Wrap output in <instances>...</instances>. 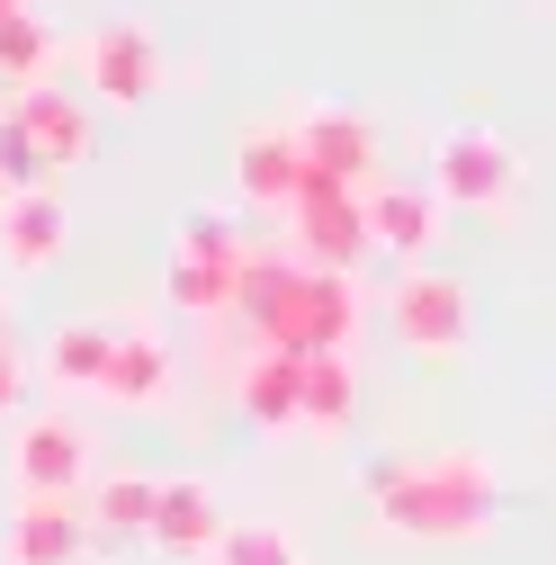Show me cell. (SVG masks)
Returning a JSON list of instances; mask_svg holds the SVG:
<instances>
[{"label": "cell", "instance_id": "obj_24", "mask_svg": "<svg viewBox=\"0 0 556 565\" xmlns=\"http://www.w3.org/2000/svg\"><path fill=\"white\" fill-rule=\"evenodd\" d=\"M19 189H54V171H45V153H36V135L0 108V198H19Z\"/></svg>", "mask_w": 556, "mask_h": 565}, {"label": "cell", "instance_id": "obj_9", "mask_svg": "<svg viewBox=\"0 0 556 565\" xmlns=\"http://www.w3.org/2000/svg\"><path fill=\"white\" fill-rule=\"evenodd\" d=\"M431 243H440V198L413 180H377L368 189V252H395L404 269H423Z\"/></svg>", "mask_w": 556, "mask_h": 565}, {"label": "cell", "instance_id": "obj_20", "mask_svg": "<svg viewBox=\"0 0 556 565\" xmlns=\"http://www.w3.org/2000/svg\"><path fill=\"white\" fill-rule=\"evenodd\" d=\"M153 493H162L153 476H126V467L117 476H90V530L99 539H145L153 530Z\"/></svg>", "mask_w": 556, "mask_h": 565}, {"label": "cell", "instance_id": "obj_2", "mask_svg": "<svg viewBox=\"0 0 556 565\" xmlns=\"http://www.w3.org/2000/svg\"><path fill=\"white\" fill-rule=\"evenodd\" d=\"M234 323H252L260 350L323 360V350H351L360 288H351V269H306L297 252H243V269H234Z\"/></svg>", "mask_w": 556, "mask_h": 565}, {"label": "cell", "instance_id": "obj_18", "mask_svg": "<svg viewBox=\"0 0 556 565\" xmlns=\"http://www.w3.org/2000/svg\"><path fill=\"white\" fill-rule=\"evenodd\" d=\"M351 413H360L351 350H323V360H306V422H297V431H314V440H341V431H351Z\"/></svg>", "mask_w": 556, "mask_h": 565}, {"label": "cell", "instance_id": "obj_5", "mask_svg": "<svg viewBox=\"0 0 556 565\" xmlns=\"http://www.w3.org/2000/svg\"><path fill=\"white\" fill-rule=\"evenodd\" d=\"M288 225H297L306 269H351V260H368V198H360V189H332V180L306 171Z\"/></svg>", "mask_w": 556, "mask_h": 565}, {"label": "cell", "instance_id": "obj_6", "mask_svg": "<svg viewBox=\"0 0 556 565\" xmlns=\"http://www.w3.org/2000/svg\"><path fill=\"white\" fill-rule=\"evenodd\" d=\"M512 180H521V162H512L503 135H484V126H449L440 135L431 198H449V206H512Z\"/></svg>", "mask_w": 556, "mask_h": 565}, {"label": "cell", "instance_id": "obj_25", "mask_svg": "<svg viewBox=\"0 0 556 565\" xmlns=\"http://www.w3.org/2000/svg\"><path fill=\"white\" fill-rule=\"evenodd\" d=\"M19 395H28V350H19V332H10V306H0V422L19 413Z\"/></svg>", "mask_w": 556, "mask_h": 565}, {"label": "cell", "instance_id": "obj_16", "mask_svg": "<svg viewBox=\"0 0 556 565\" xmlns=\"http://www.w3.org/2000/svg\"><path fill=\"white\" fill-rule=\"evenodd\" d=\"M108 360H117V323H54V341H45V377L63 386V395H99L108 386Z\"/></svg>", "mask_w": 556, "mask_h": 565}, {"label": "cell", "instance_id": "obj_7", "mask_svg": "<svg viewBox=\"0 0 556 565\" xmlns=\"http://www.w3.org/2000/svg\"><path fill=\"white\" fill-rule=\"evenodd\" d=\"M82 73H90V90H99L108 108H145V99L162 90V45H153V28L108 19V28L82 36Z\"/></svg>", "mask_w": 556, "mask_h": 565}, {"label": "cell", "instance_id": "obj_15", "mask_svg": "<svg viewBox=\"0 0 556 565\" xmlns=\"http://www.w3.org/2000/svg\"><path fill=\"white\" fill-rule=\"evenodd\" d=\"M117 413H153L171 395V341L145 332V323H117V360H108V386H99Z\"/></svg>", "mask_w": 556, "mask_h": 565}, {"label": "cell", "instance_id": "obj_23", "mask_svg": "<svg viewBox=\"0 0 556 565\" xmlns=\"http://www.w3.org/2000/svg\"><path fill=\"white\" fill-rule=\"evenodd\" d=\"M206 565H297V539L278 521H225V539H216Z\"/></svg>", "mask_w": 556, "mask_h": 565}, {"label": "cell", "instance_id": "obj_22", "mask_svg": "<svg viewBox=\"0 0 556 565\" xmlns=\"http://www.w3.org/2000/svg\"><path fill=\"white\" fill-rule=\"evenodd\" d=\"M162 297H171L180 315H234V269H206V260H171Z\"/></svg>", "mask_w": 556, "mask_h": 565}, {"label": "cell", "instance_id": "obj_4", "mask_svg": "<svg viewBox=\"0 0 556 565\" xmlns=\"http://www.w3.org/2000/svg\"><path fill=\"white\" fill-rule=\"evenodd\" d=\"M467 323H475L467 278H449V269H431V260L395 278V332H404V350L449 360V350H467Z\"/></svg>", "mask_w": 556, "mask_h": 565}, {"label": "cell", "instance_id": "obj_17", "mask_svg": "<svg viewBox=\"0 0 556 565\" xmlns=\"http://www.w3.org/2000/svg\"><path fill=\"white\" fill-rule=\"evenodd\" d=\"M10 565H82V503H19Z\"/></svg>", "mask_w": 556, "mask_h": 565}, {"label": "cell", "instance_id": "obj_12", "mask_svg": "<svg viewBox=\"0 0 556 565\" xmlns=\"http://www.w3.org/2000/svg\"><path fill=\"white\" fill-rule=\"evenodd\" d=\"M234 189L252 206H297L306 189V145H297V126H243V145H234Z\"/></svg>", "mask_w": 556, "mask_h": 565}, {"label": "cell", "instance_id": "obj_1", "mask_svg": "<svg viewBox=\"0 0 556 565\" xmlns=\"http://www.w3.org/2000/svg\"><path fill=\"white\" fill-rule=\"evenodd\" d=\"M360 503L413 539V547H449V539H484L503 521V476L475 449H440V458H368L360 467Z\"/></svg>", "mask_w": 556, "mask_h": 565}, {"label": "cell", "instance_id": "obj_10", "mask_svg": "<svg viewBox=\"0 0 556 565\" xmlns=\"http://www.w3.org/2000/svg\"><path fill=\"white\" fill-rule=\"evenodd\" d=\"M63 243H73V216H63V198H54V189H19V198H0V260H10L19 278L54 269Z\"/></svg>", "mask_w": 556, "mask_h": 565}, {"label": "cell", "instance_id": "obj_26", "mask_svg": "<svg viewBox=\"0 0 556 565\" xmlns=\"http://www.w3.org/2000/svg\"><path fill=\"white\" fill-rule=\"evenodd\" d=\"M10 10H28V0H0V19H10Z\"/></svg>", "mask_w": 556, "mask_h": 565}, {"label": "cell", "instance_id": "obj_8", "mask_svg": "<svg viewBox=\"0 0 556 565\" xmlns=\"http://www.w3.org/2000/svg\"><path fill=\"white\" fill-rule=\"evenodd\" d=\"M297 145H306V171L314 180H332V189H377V135H368V117H351V108H314V117H297Z\"/></svg>", "mask_w": 556, "mask_h": 565}, {"label": "cell", "instance_id": "obj_14", "mask_svg": "<svg viewBox=\"0 0 556 565\" xmlns=\"http://www.w3.org/2000/svg\"><path fill=\"white\" fill-rule=\"evenodd\" d=\"M162 556H216V539H225V512H216V493H206L197 476H171L162 493H153V530H145Z\"/></svg>", "mask_w": 556, "mask_h": 565}, {"label": "cell", "instance_id": "obj_19", "mask_svg": "<svg viewBox=\"0 0 556 565\" xmlns=\"http://www.w3.org/2000/svg\"><path fill=\"white\" fill-rule=\"evenodd\" d=\"M54 63H63V36H54L36 10H10V19H0V82H10V99H19V90H45Z\"/></svg>", "mask_w": 556, "mask_h": 565}, {"label": "cell", "instance_id": "obj_21", "mask_svg": "<svg viewBox=\"0 0 556 565\" xmlns=\"http://www.w3.org/2000/svg\"><path fill=\"white\" fill-rule=\"evenodd\" d=\"M243 234H234V216L225 206H189L180 216V243H171V260H206V269H243Z\"/></svg>", "mask_w": 556, "mask_h": 565}, {"label": "cell", "instance_id": "obj_11", "mask_svg": "<svg viewBox=\"0 0 556 565\" xmlns=\"http://www.w3.org/2000/svg\"><path fill=\"white\" fill-rule=\"evenodd\" d=\"M10 117L36 135V153H45V171H54V180H63V171H82V162L99 153L90 108H82V99H63L54 82H45V90H19V99H10Z\"/></svg>", "mask_w": 556, "mask_h": 565}, {"label": "cell", "instance_id": "obj_3", "mask_svg": "<svg viewBox=\"0 0 556 565\" xmlns=\"http://www.w3.org/2000/svg\"><path fill=\"white\" fill-rule=\"evenodd\" d=\"M10 476H19V503H82L90 493V431L73 413H36L10 449Z\"/></svg>", "mask_w": 556, "mask_h": 565}, {"label": "cell", "instance_id": "obj_13", "mask_svg": "<svg viewBox=\"0 0 556 565\" xmlns=\"http://www.w3.org/2000/svg\"><path fill=\"white\" fill-rule=\"evenodd\" d=\"M234 404L252 413V431H297V422H306V360H288V350H252L243 377H234Z\"/></svg>", "mask_w": 556, "mask_h": 565}]
</instances>
